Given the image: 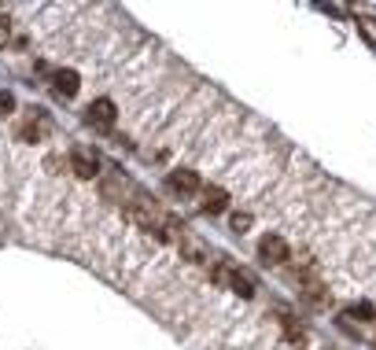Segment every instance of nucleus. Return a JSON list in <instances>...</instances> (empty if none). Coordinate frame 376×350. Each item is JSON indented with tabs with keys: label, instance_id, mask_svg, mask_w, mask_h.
I'll return each instance as SVG.
<instances>
[{
	"label": "nucleus",
	"instance_id": "obj_1",
	"mask_svg": "<svg viewBox=\"0 0 376 350\" xmlns=\"http://www.w3.org/2000/svg\"><path fill=\"white\" fill-rule=\"evenodd\" d=\"M214 280L229 284V288H233L236 295H243V299H248V295H255V280H251L248 273H243V269H229V266H218V269H214Z\"/></svg>",
	"mask_w": 376,
	"mask_h": 350
},
{
	"label": "nucleus",
	"instance_id": "obj_2",
	"mask_svg": "<svg viewBox=\"0 0 376 350\" xmlns=\"http://www.w3.org/2000/svg\"><path fill=\"white\" fill-rule=\"evenodd\" d=\"M85 118H88V125H93V129H111V125H115V103H111L107 96L103 100H93Z\"/></svg>",
	"mask_w": 376,
	"mask_h": 350
},
{
	"label": "nucleus",
	"instance_id": "obj_3",
	"mask_svg": "<svg viewBox=\"0 0 376 350\" xmlns=\"http://www.w3.org/2000/svg\"><path fill=\"white\" fill-rule=\"evenodd\" d=\"M71 166H74L78 177H85V181L100 173V159H96V151H88V148H74L71 151Z\"/></svg>",
	"mask_w": 376,
	"mask_h": 350
},
{
	"label": "nucleus",
	"instance_id": "obj_4",
	"mask_svg": "<svg viewBox=\"0 0 376 350\" xmlns=\"http://www.w3.org/2000/svg\"><path fill=\"white\" fill-rule=\"evenodd\" d=\"M258 254H262V262H270V266H280V262L292 258V251H288V244H284L280 236H262Z\"/></svg>",
	"mask_w": 376,
	"mask_h": 350
},
{
	"label": "nucleus",
	"instance_id": "obj_5",
	"mask_svg": "<svg viewBox=\"0 0 376 350\" xmlns=\"http://www.w3.org/2000/svg\"><path fill=\"white\" fill-rule=\"evenodd\" d=\"M170 188H177V192H195V188H199V173H195V170H173V173H170Z\"/></svg>",
	"mask_w": 376,
	"mask_h": 350
},
{
	"label": "nucleus",
	"instance_id": "obj_6",
	"mask_svg": "<svg viewBox=\"0 0 376 350\" xmlns=\"http://www.w3.org/2000/svg\"><path fill=\"white\" fill-rule=\"evenodd\" d=\"M229 207V195L225 192H221V188H207V200H203V210L207 214H221V210H225Z\"/></svg>",
	"mask_w": 376,
	"mask_h": 350
},
{
	"label": "nucleus",
	"instance_id": "obj_7",
	"mask_svg": "<svg viewBox=\"0 0 376 350\" xmlns=\"http://www.w3.org/2000/svg\"><path fill=\"white\" fill-rule=\"evenodd\" d=\"M56 93L59 96H74L78 93V74L74 71H59L56 74Z\"/></svg>",
	"mask_w": 376,
	"mask_h": 350
},
{
	"label": "nucleus",
	"instance_id": "obj_8",
	"mask_svg": "<svg viewBox=\"0 0 376 350\" xmlns=\"http://www.w3.org/2000/svg\"><path fill=\"white\" fill-rule=\"evenodd\" d=\"M347 314H350V317H358V321H369V317H372V306H369V302H362V306H350Z\"/></svg>",
	"mask_w": 376,
	"mask_h": 350
},
{
	"label": "nucleus",
	"instance_id": "obj_9",
	"mask_svg": "<svg viewBox=\"0 0 376 350\" xmlns=\"http://www.w3.org/2000/svg\"><path fill=\"white\" fill-rule=\"evenodd\" d=\"M11 111H15V96L11 93H0V118L11 115Z\"/></svg>",
	"mask_w": 376,
	"mask_h": 350
},
{
	"label": "nucleus",
	"instance_id": "obj_10",
	"mask_svg": "<svg viewBox=\"0 0 376 350\" xmlns=\"http://www.w3.org/2000/svg\"><path fill=\"white\" fill-rule=\"evenodd\" d=\"M248 225H251V214H236V217H233V229H236V232H243Z\"/></svg>",
	"mask_w": 376,
	"mask_h": 350
},
{
	"label": "nucleus",
	"instance_id": "obj_11",
	"mask_svg": "<svg viewBox=\"0 0 376 350\" xmlns=\"http://www.w3.org/2000/svg\"><path fill=\"white\" fill-rule=\"evenodd\" d=\"M8 41V19H0V45Z\"/></svg>",
	"mask_w": 376,
	"mask_h": 350
}]
</instances>
